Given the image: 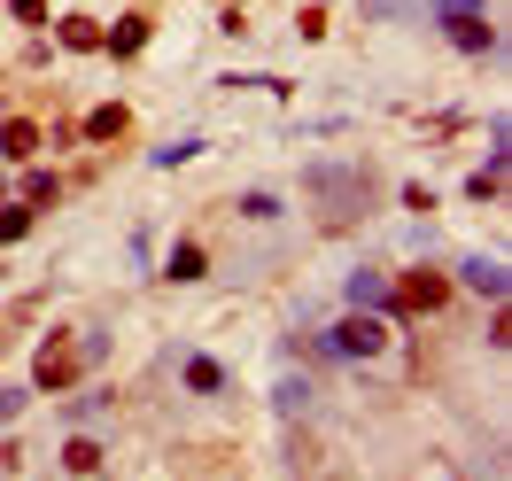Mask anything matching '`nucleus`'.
<instances>
[{
	"mask_svg": "<svg viewBox=\"0 0 512 481\" xmlns=\"http://www.w3.org/2000/svg\"><path fill=\"white\" fill-rule=\"evenodd\" d=\"M388 303H396V311H443V303H450V280H443V272H404Z\"/></svg>",
	"mask_w": 512,
	"mask_h": 481,
	"instance_id": "obj_1",
	"label": "nucleus"
},
{
	"mask_svg": "<svg viewBox=\"0 0 512 481\" xmlns=\"http://www.w3.org/2000/svg\"><path fill=\"white\" fill-rule=\"evenodd\" d=\"M334 350H342V357H381L388 350V326L381 319H342V326H334Z\"/></svg>",
	"mask_w": 512,
	"mask_h": 481,
	"instance_id": "obj_2",
	"label": "nucleus"
},
{
	"mask_svg": "<svg viewBox=\"0 0 512 481\" xmlns=\"http://www.w3.org/2000/svg\"><path fill=\"white\" fill-rule=\"evenodd\" d=\"M78 365H86V357H78V342L63 334V342H47V357H39L32 381H39V388H70V381H78Z\"/></svg>",
	"mask_w": 512,
	"mask_h": 481,
	"instance_id": "obj_3",
	"label": "nucleus"
},
{
	"mask_svg": "<svg viewBox=\"0 0 512 481\" xmlns=\"http://www.w3.org/2000/svg\"><path fill=\"white\" fill-rule=\"evenodd\" d=\"M443 16H450V39H458V47H489V24H481L466 0H443Z\"/></svg>",
	"mask_w": 512,
	"mask_h": 481,
	"instance_id": "obj_4",
	"label": "nucleus"
},
{
	"mask_svg": "<svg viewBox=\"0 0 512 481\" xmlns=\"http://www.w3.org/2000/svg\"><path fill=\"white\" fill-rule=\"evenodd\" d=\"M0 156H8V163L39 156V125H32V117H8V125H0Z\"/></svg>",
	"mask_w": 512,
	"mask_h": 481,
	"instance_id": "obj_5",
	"label": "nucleus"
},
{
	"mask_svg": "<svg viewBox=\"0 0 512 481\" xmlns=\"http://www.w3.org/2000/svg\"><path fill=\"white\" fill-rule=\"evenodd\" d=\"M55 39H63L70 55H94V47H101V24H94V16H70V24H63Z\"/></svg>",
	"mask_w": 512,
	"mask_h": 481,
	"instance_id": "obj_6",
	"label": "nucleus"
},
{
	"mask_svg": "<svg viewBox=\"0 0 512 481\" xmlns=\"http://www.w3.org/2000/svg\"><path fill=\"white\" fill-rule=\"evenodd\" d=\"M101 47H109V55H140V47H148V24H140V16H125L117 32L101 39Z\"/></svg>",
	"mask_w": 512,
	"mask_h": 481,
	"instance_id": "obj_7",
	"label": "nucleus"
},
{
	"mask_svg": "<svg viewBox=\"0 0 512 481\" xmlns=\"http://www.w3.org/2000/svg\"><path fill=\"white\" fill-rule=\"evenodd\" d=\"M86 132H94V140H117V132H125V109H117V101H101L94 117H86Z\"/></svg>",
	"mask_w": 512,
	"mask_h": 481,
	"instance_id": "obj_8",
	"label": "nucleus"
},
{
	"mask_svg": "<svg viewBox=\"0 0 512 481\" xmlns=\"http://www.w3.org/2000/svg\"><path fill=\"white\" fill-rule=\"evenodd\" d=\"M63 466H70V474H94V466H101V443H86V435H78V443L63 450Z\"/></svg>",
	"mask_w": 512,
	"mask_h": 481,
	"instance_id": "obj_9",
	"label": "nucleus"
},
{
	"mask_svg": "<svg viewBox=\"0 0 512 481\" xmlns=\"http://www.w3.org/2000/svg\"><path fill=\"white\" fill-rule=\"evenodd\" d=\"M187 388H202V396H210V388H225V373L210 365V357H194V365H187Z\"/></svg>",
	"mask_w": 512,
	"mask_h": 481,
	"instance_id": "obj_10",
	"label": "nucleus"
},
{
	"mask_svg": "<svg viewBox=\"0 0 512 481\" xmlns=\"http://www.w3.org/2000/svg\"><path fill=\"white\" fill-rule=\"evenodd\" d=\"M24 233H32V202L24 210H0V241H24Z\"/></svg>",
	"mask_w": 512,
	"mask_h": 481,
	"instance_id": "obj_11",
	"label": "nucleus"
},
{
	"mask_svg": "<svg viewBox=\"0 0 512 481\" xmlns=\"http://www.w3.org/2000/svg\"><path fill=\"white\" fill-rule=\"evenodd\" d=\"M24 202H32V210H39V202H55V179H47V171H32V179H24Z\"/></svg>",
	"mask_w": 512,
	"mask_h": 481,
	"instance_id": "obj_12",
	"label": "nucleus"
},
{
	"mask_svg": "<svg viewBox=\"0 0 512 481\" xmlns=\"http://www.w3.org/2000/svg\"><path fill=\"white\" fill-rule=\"evenodd\" d=\"M8 16H24V24H47V0H8Z\"/></svg>",
	"mask_w": 512,
	"mask_h": 481,
	"instance_id": "obj_13",
	"label": "nucleus"
}]
</instances>
